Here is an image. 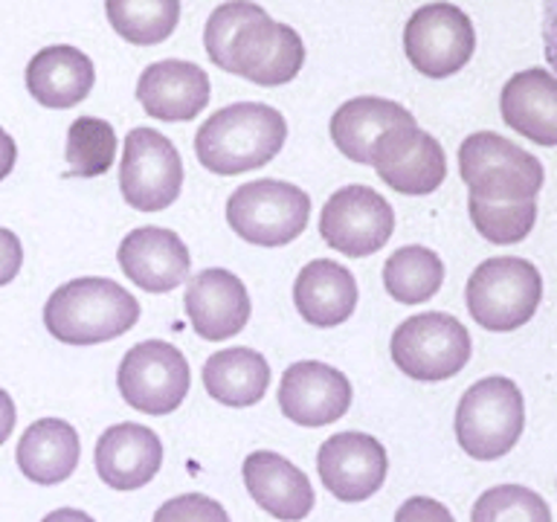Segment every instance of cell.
Masks as SVG:
<instances>
[{
  "mask_svg": "<svg viewBox=\"0 0 557 522\" xmlns=\"http://www.w3.org/2000/svg\"><path fill=\"white\" fill-rule=\"evenodd\" d=\"M285 116L261 102H235L215 111L195 137V157L212 174H242L268 165L285 148Z\"/></svg>",
  "mask_w": 557,
  "mask_h": 522,
  "instance_id": "obj_1",
  "label": "cell"
},
{
  "mask_svg": "<svg viewBox=\"0 0 557 522\" xmlns=\"http://www.w3.org/2000/svg\"><path fill=\"white\" fill-rule=\"evenodd\" d=\"M139 302L113 278L85 276L55 287L44 304V325L64 346H99L128 334Z\"/></svg>",
  "mask_w": 557,
  "mask_h": 522,
  "instance_id": "obj_2",
  "label": "cell"
},
{
  "mask_svg": "<svg viewBox=\"0 0 557 522\" xmlns=\"http://www.w3.org/2000/svg\"><path fill=\"white\" fill-rule=\"evenodd\" d=\"M459 172L470 198L491 203L537 200L546 172L537 157L494 130H476L459 146Z\"/></svg>",
  "mask_w": 557,
  "mask_h": 522,
  "instance_id": "obj_3",
  "label": "cell"
},
{
  "mask_svg": "<svg viewBox=\"0 0 557 522\" xmlns=\"http://www.w3.org/2000/svg\"><path fill=\"white\" fill-rule=\"evenodd\" d=\"M525 426V403L520 386L508 377H485L473 383L456 409V438L476 461L503 459L517 447Z\"/></svg>",
  "mask_w": 557,
  "mask_h": 522,
  "instance_id": "obj_4",
  "label": "cell"
},
{
  "mask_svg": "<svg viewBox=\"0 0 557 522\" xmlns=\"http://www.w3.org/2000/svg\"><path fill=\"white\" fill-rule=\"evenodd\" d=\"M543 299L540 270L525 259L499 256L482 261L468 278L465 302L485 331H517L537 313Z\"/></svg>",
  "mask_w": 557,
  "mask_h": 522,
  "instance_id": "obj_5",
  "label": "cell"
},
{
  "mask_svg": "<svg viewBox=\"0 0 557 522\" xmlns=\"http://www.w3.org/2000/svg\"><path fill=\"white\" fill-rule=\"evenodd\" d=\"M311 198L285 181L244 183L226 200V224L256 247H285L305 233Z\"/></svg>",
  "mask_w": 557,
  "mask_h": 522,
  "instance_id": "obj_6",
  "label": "cell"
},
{
  "mask_svg": "<svg viewBox=\"0 0 557 522\" xmlns=\"http://www.w3.org/2000/svg\"><path fill=\"white\" fill-rule=\"evenodd\" d=\"M470 351L468 328L442 311L409 316L392 334V360L412 381H450L468 365Z\"/></svg>",
  "mask_w": 557,
  "mask_h": 522,
  "instance_id": "obj_7",
  "label": "cell"
},
{
  "mask_svg": "<svg viewBox=\"0 0 557 522\" xmlns=\"http://www.w3.org/2000/svg\"><path fill=\"white\" fill-rule=\"evenodd\" d=\"M116 383L131 409L160 418L172 415L189 395L191 372L181 348L163 339H146L122 357Z\"/></svg>",
  "mask_w": 557,
  "mask_h": 522,
  "instance_id": "obj_8",
  "label": "cell"
},
{
  "mask_svg": "<svg viewBox=\"0 0 557 522\" xmlns=\"http://www.w3.org/2000/svg\"><path fill=\"white\" fill-rule=\"evenodd\" d=\"M473 50L476 29L453 3H426L404 26V52L421 76H453L473 59Z\"/></svg>",
  "mask_w": 557,
  "mask_h": 522,
  "instance_id": "obj_9",
  "label": "cell"
},
{
  "mask_svg": "<svg viewBox=\"0 0 557 522\" xmlns=\"http://www.w3.org/2000/svg\"><path fill=\"white\" fill-rule=\"evenodd\" d=\"M181 186L183 163L172 139L151 128L128 130L120 163L125 203L137 212H163L177 200Z\"/></svg>",
  "mask_w": 557,
  "mask_h": 522,
  "instance_id": "obj_10",
  "label": "cell"
},
{
  "mask_svg": "<svg viewBox=\"0 0 557 522\" xmlns=\"http://www.w3.org/2000/svg\"><path fill=\"white\" fill-rule=\"evenodd\" d=\"M302 64L305 44L299 33L268 17V12L244 21L235 29L226 52V73L244 76L261 87H282L294 82Z\"/></svg>",
  "mask_w": 557,
  "mask_h": 522,
  "instance_id": "obj_11",
  "label": "cell"
},
{
  "mask_svg": "<svg viewBox=\"0 0 557 522\" xmlns=\"http://www.w3.org/2000/svg\"><path fill=\"white\" fill-rule=\"evenodd\" d=\"M395 212L369 186H343L325 200L320 215V235L331 250L348 259H366L383 250L392 238Z\"/></svg>",
  "mask_w": 557,
  "mask_h": 522,
  "instance_id": "obj_12",
  "label": "cell"
},
{
  "mask_svg": "<svg viewBox=\"0 0 557 522\" xmlns=\"http://www.w3.org/2000/svg\"><path fill=\"white\" fill-rule=\"evenodd\" d=\"M372 165L377 177L400 195H430L447 177L442 142L418 128V122L386 130L374 142Z\"/></svg>",
  "mask_w": 557,
  "mask_h": 522,
  "instance_id": "obj_13",
  "label": "cell"
},
{
  "mask_svg": "<svg viewBox=\"0 0 557 522\" xmlns=\"http://www.w3.org/2000/svg\"><path fill=\"white\" fill-rule=\"evenodd\" d=\"M389 459L377 438L366 433H337L317 452V473L339 502H363L386 482Z\"/></svg>",
  "mask_w": 557,
  "mask_h": 522,
  "instance_id": "obj_14",
  "label": "cell"
},
{
  "mask_svg": "<svg viewBox=\"0 0 557 522\" xmlns=\"http://www.w3.org/2000/svg\"><path fill=\"white\" fill-rule=\"evenodd\" d=\"M278 407L299 426L334 424L351 407V383L334 365L299 360L282 377Z\"/></svg>",
  "mask_w": 557,
  "mask_h": 522,
  "instance_id": "obj_15",
  "label": "cell"
},
{
  "mask_svg": "<svg viewBox=\"0 0 557 522\" xmlns=\"http://www.w3.org/2000/svg\"><path fill=\"white\" fill-rule=\"evenodd\" d=\"M186 316L200 339L221 343L235 337L250 320V294L235 273L221 268L200 270L186 285Z\"/></svg>",
  "mask_w": 557,
  "mask_h": 522,
  "instance_id": "obj_16",
  "label": "cell"
},
{
  "mask_svg": "<svg viewBox=\"0 0 557 522\" xmlns=\"http://www.w3.org/2000/svg\"><path fill=\"white\" fill-rule=\"evenodd\" d=\"M122 273L148 294H169L189 278L191 256L181 235L163 226H139L116 250Z\"/></svg>",
  "mask_w": 557,
  "mask_h": 522,
  "instance_id": "obj_17",
  "label": "cell"
},
{
  "mask_svg": "<svg viewBox=\"0 0 557 522\" xmlns=\"http://www.w3.org/2000/svg\"><path fill=\"white\" fill-rule=\"evenodd\" d=\"M207 70L181 59L157 61L143 70L137 82V99L148 116L163 122H189L209 104Z\"/></svg>",
  "mask_w": 557,
  "mask_h": 522,
  "instance_id": "obj_18",
  "label": "cell"
},
{
  "mask_svg": "<svg viewBox=\"0 0 557 522\" xmlns=\"http://www.w3.org/2000/svg\"><path fill=\"white\" fill-rule=\"evenodd\" d=\"M163 444L143 424H113L96 442V473L113 490H137L157 476Z\"/></svg>",
  "mask_w": 557,
  "mask_h": 522,
  "instance_id": "obj_19",
  "label": "cell"
},
{
  "mask_svg": "<svg viewBox=\"0 0 557 522\" xmlns=\"http://www.w3.org/2000/svg\"><path fill=\"white\" fill-rule=\"evenodd\" d=\"M244 487L259 508L282 522H299L313 511L311 478L273 450H256L244 459Z\"/></svg>",
  "mask_w": 557,
  "mask_h": 522,
  "instance_id": "obj_20",
  "label": "cell"
},
{
  "mask_svg": "<svg viewBox=\"0 0 557 522\" xmlns=\"http://www.w3.org/2000/svg\"><path fill=\"white\" fill-rule=\"evenodd\" d=\"M96 85L94 61L70 44L44 47L26 64V90L44 108L67 111L85 102Z\"/></svg>",
  "mask_w": 557,
  "mask_h": 522,
  "instance_id": "obj_21",
  "label": "cell"
},
{
  "mask_svg": "<svg viewBox=\"0 0 557 522\" xmlns=\"http://www.w3.org/2000/svg\"><path fill=\"white\" fill-rule=\"evenodd\" d=\"M505 125L537 146H557V76L531 67L505 82L499 96Z\"/></svg>",
  "mask_w": 557,
  "mask_h": 522,
  "instance_id": "obj_22",
  "label": "cell"
},
{
  "mask_svg": "<svg viewBox=\"0 0 557 522\" xmlns=\"http://www.w3.org/2000/svg\"><path fill=\"white\" fill-rule=\"evenodd\" d=\"M296 311L313 328H334L355 313L357 282L351 270L331 259L308 261L294 282Z\"/></svg>",
  "mask_w": 557,
  "mask_h": 522,
  "instance_id": "obj_23",
  "label": "cell"
},
{
  "mask_svg": "<svg viewBox=\"0 0 557 522\" xmlns=\"http://www.w3.org/2000/svg\"><path fill=\"white\" fill-rule=\"evenodd\" d=\"M416 116L404 104L381 96L348 99L331 116V139L343 157L357 165H372L374 142L395 125H409Z\"/></svg>",
  "mask_w": 557,
  "mask_h": 522,
  "instance_id": "obj_24",
  "label": "cell"
},
{
  "mask_svg": "<svg viewBox=\"0 0 557 522\" xmlns=\"http://www.w3.org/2000/svg\"><path fill=\"white\" fill-rule=\"evenodd\" d=\"M17 468L35 485H59L76 473L82 459L78 433L61 418H41L26 426L17 442Z\"/></svg>",
  "mask_w": 557,
  "mask_h": 522,
  "instance_id": "obj_25",
  "label": "cell"
},
{
  "mask_svg": "<svg viewBox=\"0 0 557 522\" xmlns=\"http://www.w3.org/2000/svg\"><path fill=\"white\" fill-rule=\"evenodd\" d=\"M203 386L224 407H256L270 386V365L252 348H224L203 365Z\"/></svg>",
  "mask_w": 557,
  "mask_h": 522,
  "instance_id": "obj_26",
  "label": "cell"
},
{
  "mask_svg": "<svg viewBox=\"0 0 557 522\" xmlns=\"http://www.w3.org/2000/svg\"><path fill=\"white\" fill-rule=\"evenodd\" d=\"M444 285V261L421 244L400 247L383 264V287L400 304L430 302Z\"/></svg>",
  "mask_w": 557,
  "mask_h": 522,
  "instance_id": "obj_27",
  "label": "cell"
},
{
  "mask_svg": "<svg viewBox=\"0 0 557 522\" xmlns=\"http://www.w3.org/2000/svg\"><path fill=\"white\" fill-rule=\"evenodd\" d=\"M113 33L134 47H154L172 38L181 21V0H104Z\"/></svg>",
  "mask_w": 557,
  "mask_h": 522,
  "instance_id": "obj_28",
  "label": "cell"
},
{
  "mask_svg": "<svg viewBox=\"0 0 557 522\" xmlns=\"http://www.w3.org/2000/svg\"><path fill=\"white\" fill-rule=\"evenodd\" d=\"M67 177H99L116 160V134L111 122L78 116L67 130Z\"/></svg>",
  "mask_w": 557,
  "mask_h": 522,
  "instance_id": "obj_29",
  "label": "cell"
},
{
  "mask_svg": "<svg viewBox=\"0 0 557 522\" xmlns=\"http://www.w3.org/2000/svg\"><path fill=\"white\" fill-rule=\"evenodd\" d=\"M470 221L476 233L491 244H520L529 238L537 221V200H520V203H491V200H468Z\"/></svg>",
  "mask_w": 557,
  "mask_h": 522,
  "instance_id": "obj_30",
  "label": "cell"
},
{
  "mask_svg": "<svg viewBox=\"0 0 557 522\" xmlns=\"http://www.w3.org/2000/svg\"><path fill=\"white\" fill-rule=\"evenodd\" d=\"M470 522H552V511L531 487L499 485L479 496Z\"/></svg>",
  "mask_w": 557,
  "mask_h": 522,
  "instance_id": "obj_31",
  "label": "cell"
},
{
  "mask_svg": "<svg viewBox=\"0 0 557 522\" xmlns=\"http://www.w3.org/2000/svg\"><path fill=\"white\" fill-rule=\"evenodd\" d=\"M264 9L259 3H250V0H230V3H221V7L209 15L207 29H203V47H207L209 61L215 67L226 70V52H230V41H233L235 29L250 21L252 15H259Z\"/></svg>",
  "mask_w": 557,
  "mask_h": 522,
  "instance_id": "obj_32",
  "label": "cell"
},
{
  "mask_svg": "<svg viewBox=\"0 0 557 522\" xmlns=\"http://www.w3.org/2000/svg\"><path fill=\"white\" fill-rule=\"evenodd\" d=\"M154 522H230V513L212 496L183 494L160 505Z\"/></svg>",
  "mask_w": 557,
  "mask_h": 522,
  "instance_id": "obj_33",
  "label": "cell"
},
{
  "mask_svg": "<svg viewBox=\"0 0 557 522\" xmlns=\"http://www.w3.org/2000/svg\"><path fill=\"white\" fill-rule=\"evenodd\" d=\"M395 522H456L453 513L444 508L438 499L430 496H412L407 502L400 505L395 513Z\"/></svg>",
  "mask_w": 557,
  "mask_h": 522,
  "instance_id": "obj_34",
  "label": "cell"
},
{
  "mask_svg": "<svg viewBox=\"0 0 557 522\" xmlns=\"http://www.w3.org/2000/svg\"><path fill=\"white\" fill-rule=\"evenodd\" d=\"M21 264H24L21 238L0 226V287L9 285V282L21 273Z\"/></svg>",
  "mask_w": 557,
  "mask_h": 522,
  "instance_id": "obj_35",
  "label": "cell"
},
{
  "mask_svg": "<svg viewBox=\"0 0 557 522\" xmlns=\"http://www.w3.org/2000/svg\"><path fill=\"white\" fill-rule=\"evenodd\" d=\"M543 52L557 73V0H543Z\"/></svg>",
  "mask_w": 557,
  "mask_h": 522,
  "instance_id": "obj_36",
  "label": "cell"
},
{
  "mask_svg": "<svg viewBox=\"0 0 557 522\" xmlns=\"http://www.w3.org/2000/svg\"><path fill=\"white\" fill-rule=\"evenodd\" d=\"M15 400H12V395H7V391L0 389V444L9 442V435L15 430Z\"/></svg>",
  "mask_w": 557,
  "mask_h": 522,
  "instance_id": "obj_37",
  "label": "cell"
},
{
  "mask_svg": "<svg viewBox=\"0 0 557 522\" xmlns=\"http://www.w3.org/2000/svg\"><path fill=\"white\" fill-rule=\"evenodd\" d=\"M15 160H17V146L15 139L9 137L7 130L0 128V181H7L12 169H15Z\"/></svg>",
  "mask_w": 557,
  "mask_h": 522,
  "instance_id": "obj_38",
  "label": "cell"
},
{
  "mask_svg": "<svg viewBox=\"0 0 557 522\" xmlns=\"http://www.w3.org/2000/svg\"><path fill=\"white\" fill-rule=\"evenodd\" d=\"M41 522H96L94 517H87L85 511H76V508H59V511L47 513Z\"/></svg>",
  "mask_w": 557,
  "mask_h": 522,
  "instance_id": "obj_39",
  "label": "cell"
}]
</instances>
